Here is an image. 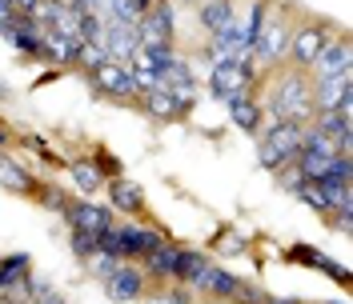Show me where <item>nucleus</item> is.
I'll use <instances>...</instances> for the list:
<instances>
[{
    "instance_id": "obj_21",
    "label": "nucleus",
    "mask_w": 353,
    "mask_h": 304,
    "mask_svg": "<svg viewBox=\"0 0 353 304\" xmlns=\"http://www.w3.org/2000/svg\"><path fill=\"white\" fill-rule=\"evenodd\" d=\"M225 109H229V120H233L241 132H249V136H257V132H261L265 112H261L257 92H237V96H229V100H225Z\"/></svg>"
},
{
    "instance_id": "obj_34",
    "label": "nucleus",
    "mask_w": 353,
    "mask_h": 304,
    "mask_svg": "<svg viewBox=\"0 0 353 304\" xmlns=\"http://www.w3.org/2000/svg\"><path fill=\"white\" fill-rule=\"evenodd\" d=\"M0 301L4 304H32V276L8 284V288H0Z\"/></svg>"
},
{
    "instance_id": "obj_30",
    "label": "nucleus",
    "mask_w": 353,
    "mask_h": 304,
    "mask_svg": "<svg viewBox=\"0 0 353 304\" xmlns=\"http://www.w3.org/2000/svg\"><path fill=\"white\" fill-rule=\"evenodd\" d=\"M117 264H121V261H117L112 252H101V248H97V252H92V257L85 261V268H88V276H92V281L105 284V281L112 276V268H117Z\"/></svg>"
},
{
    "instance_id": "obj_47",
    "label": "nucleus",
    "mask_w": 353,
    "mask_h": 304,
    "mask_svg": "<svg viewBox=\"0 0 353 304\" xmlns=\"http://www.w3.org/2000/svg\"><path fill=\"white\" fill-rule=\"evenodd\" d=\"M213 304H225V301H213Z\"/></svg>"
},
{
    "instance_id": "obj_35",
    "label": "nucleus",
    "mask_w": 353,
    "mask_h": 304,
    "mask_svg": "<svg viewBox=\"0 0 353 304\" xmlns=\"http://www.w3.org/2000/svg\"><path fill=\"white\" fill-rule=\"evenodd\" d=\"M285 261H297V264L317 268V264H321V252H317V248H309V244H293V248H285Z\"/></svg>"
},
{
    "instance_id": "obj_32",
    "label": "nucleus",
    "mask_w": 353,
    "mask_h": 304,
    "mask_svg": "<svg viewBox=\"0 0 353 304\" xmlns=\"http://www.w3.org/2000/svg\"><path fill=\"white\" fill-rule=\"evenodd\" d=\"M68 248H72V257L85 264L92 252H97V237L92 232H81V228H68Z\"/></svg>"
},
{
    "instance_id": "obj_2",
    "label": "nucleus",
    "mask_w": 353,
    "mask_h": 304,
    "mask_svg": "<svg viewBox=\"0 0 353 304\" xmlns=\"http://www.w3.org/2000/svg\"><path fill=\"white\" fill-rule=\"evenodd\" d=\"M289 28H293V8L281 4V0H269L261 32H257V41L249 44V56H253V65L261 68V72H273V68L285 65Z\"/></svg>"
},
{
    "instance_id": "obj_14",
    "label": "nucleus",
    "mask_w": 353,
    "mask_h": 304,
    "mask_svg": "<svg viewBox=\"0 0 353 304\" xmlns=\"http://www.w3.org/2000/svg\"><path fill=\"white\" fill-rule=\"evenodd\" d=\"M105 193H109V208L112 213H121V217L137 220L149 204H145V188L132 180V176H109V184H105Z\"/></svg>"
},
{
    "instance_id": "obj_39",
    "label": "nucleus",
    "mask_w": 353,
    "mask_h": 304,
    "mask_svg": "<svg viewBox=\"0 0 353 304\" xmlns=\"http://www.w3.org/2000/svg\"><path fill=\"white\" fill-rule=\"evenodd\" d=\"M8 144H12V129L0 120V152H8Z\"/></svg>"
},
{
    "instance_id": "obj_12",
    "label": "nucleus",
    "mask_w": 353,
    "mask_h": 304,
    "mask_svg": "<svg viewBox=\"0 0 353 304\" xmlns=\"http://www.w3.org/2000/svg\"><path fill=\"white\" fill-rule=\"evenodd\" d=\"M61 217L68 220V228H81V232H92V237H101L105 228L117 224V213L109 204H97V200H68Z\"/></svg>"
},
{
    "instance_id": "obj_5",
    "label": "nucleus",
    "mask_w": 353,
    "mask_h": 304,
    "mask_svg": "<svg viewBox=\"0 0 353 304\" xmlns=\"http://www.w3.org/2000/svg\"><path fill=\"white\" fill-rule=\"evenodd\" d=\"M261 68L253 65V61H237V65H217L209 68V80H205V88H209V96L213 100H229V96H237V92H257L261 88Z\"/></svg>"
},
{
    "instance_id": "obj_9",
    "label": "nucleus",
    "mask_w": 353,
    "mask_h": 304,
    "mask_svg": "<svg viewBox=\"0 0 353 304\" xmlns=\"http://www.w3.org/2000/svg\"><path fill=\"white\" fill-rule=\"evenodd\" d=\"M149 292H153V284H149V276L141 272L137 261H121L112 268V276L105 281V296L112 304H137V301H145Z\"/></svg>"
},
{
    "instance_id": "obj_24",
    "label": "nucleus",
    "mask_w": 353,
    "mask_h": 304,
    "mask_svg": "<svg viewBox=\"0 0 353 304\" xmlns=\"http://www.w3.org/2000/svg\"><path fill=\"white\" fill-rule=\"evenodd\" d=\"M68 176H72V184H77L85 196H101V188L109 184V173H105V169H101L92 156L72 160V164H68Z\"/></svg>"
},
{
    "instance_id": "obj_36",
    "label": "nucleus",
    "mask_w": 353,
    "mask_h": 304,
    "mask_svg": "<svg viewBox=\"0 0 353 304\" xmlns=\"http://www.w3.org/2000/svg\"><path fill=\"white\" fill-rule=\"evenodd\" d=\"M277 176H281V188H285V193H297V188H305V184H309V180H305L301 173H297L293 164H285V169H281Z\"/></svg>"
},
{
    "instance_id": "obj_26",
    "label": "nucleus",
    "mask_w": 353,
    "mask_h": 304,
    "mask_svg": "<svg viewBox=\"0 0 353 304\" xmlns=\"http://www.w3.org/2000/svg\"><path fill=\"white\" fill-rule=\"evenodd\" d=\"M209 257L201 248H181L176 252V272H173V284H185V288H197V281L209 272Z\"/></svg>"
},
{
    "instance_id": "obj_20",
    "label": "nucleus",
    "mask_w": 353,
    "mask_h": 304,
    "mask_svg": "<svg viewBox=\"0 0 353 304\" xmlns=\"http://www.w3.org/2000/svg\"><path fill=\"white\" fill-rule=\"evenodd\" d=\"M0 32L8 36V44H12L21 56H28V61H44V32L37 28L32 17H21L17 24H8V28H0Z\"/></svg>"
},
{
    "instance_id": "obj_27",
    "label": "nucleus",
    "mask_w": 353,
    "mask_h": 304,
    "mask_svg": "<svg viewBox=\"0 0 353 304\" xmlns=\"http://www.w3.org/2000/svg\"><path fill=\"white\" fill-rule=\"evenodd\" d=\"M176 56H181V52H176V44H153V48H141V52H137V61H132L129 68H137V72H153L157 80H161V72L173 65Z\"/></svg>"
},
{
    "instance_id": "obj_44",
    "label": "nucleus",
    "mask_w": 353,
    "mask_h": 304,
    "mask_svg": "<svg viewBox=\"0 0 353 304\" xmlns=\"http://www.w3.org/2000/svg\"><path fill=\"white\" fill-rule=\"evenodd\" d=\"M132 4H137V12H149V8H153L157 0H132Z\"/></svg>"
},
{
    "instance_id": "obj_45",
    "label": "nucleus",
    "mask_w": 353,
    "mask_h": 304,
    "mask_svg": "<svg viewBox=\"0 0 353 304\" xmlns=\"http://www.w3.org/2000/svg\"><path fill=\"white\" fill-rule=\"evenodd\" d=\"M325 304H345V301H325Z\"/></svg>"
},
{
    "instance_id": "obj_6",
    "label": "nucleus",
    "mask_w": 353,
    "mask_h": 304,
    "mask_svg": "<svg viewBox=\"0 0 353 304\" xmlns=\"http://www.w3.org/2000/svg\"><path fill=\"white\" fill-rule=\"evenodd\" d=\"M169 232H161L153 224H137V220H121V224H112V252H117V261H141V257H149L157 244H165Z\"/></svg>"
},
{
    "instance_id": "obj_41",
    "label": "nucleus",
    "mask_w": 353,
    "mask_h": 304,
    "mask_svg": "<svg viewBox=\"0 0 353 304\" xmlns=\"http://www.w3.org/2000/svg\"><path fill=\"white\" fill-rule=\"evenodd\" d=\"M32 304H68L61 292H48V296H41V301H32Z\"/></svg>"
},
{
    "instance_id": "obj_19",
    "label": "nucleus",
    "mask_w": 353,
    "mask_h": 304,
    "mask_svg": "<svg viewBox=\"0 0 353 304\" xmlns=\"http://www.w3.org/2000/svg\"><path fill=\"white\" fill-rule=\"evenodd\" d=\"M237 284H241V276H237V272H229V268H221V264H209V272H205V276L197 281L193 296L233 304V296H237Z\"/></svg>"
},
{
    "instance_id": "obj_31",
    "label": "nucleus",
    "mask_w": 353,
    "mask_h": 304,
    "mask_svg": "<svg viewBox=\"0 0 353 304\" xmlns=\"http://www.w3.org/2000/svg\"><path fill=\"white\" fill-rule=\"evenodd\" d=\"M37 204H44V208H52V213H65V204H68V196L57 188V184H48V180H41L37 184V196H32Z\"/></svg>"
},
{
    "instance_id": "obj_22",
    "label": "nucleus",
    "mask_w": 353,
    "mask_h": 304,
    "mask_svg": "<svg viewBox=\"0 0 353 304\" xmlns=\"http://www.w3.org/2000/svg\"><path fill=\"white\" fill-rule=\"evenodd\" d=\"M161 88H169V92L185 96V100H197V72H193V61H189L185 52L161 72Z\"/></svg>"
},
{
    "instance_id": "obj_13",
    "label": "nucleus",
    "mask_w": 353,
    "mask_h": 304,
    "mask_svg": "<svg viewBox=\"0 0 353 304\" xmlns=\"http://www.w3.org/2000/svg\"><path fill=\"white\" fill-rule=\"evenodd\" d=\"M345 72H353V41H350V32L341 28V32L317 52V61L309 65V76H345Z\"/></svg>"
},
{
    "instance_id": "obj_42",
    "label": "nucleus",
    "mask_w": 353,
    "mask_h": 304,
    "mask_svg": "<svg viewBox=\"0 0 353 304\" xmlns=\"http://www.w3.org/2000/svg\"><path fill=\"white\" fill-rule=\"evenodd\" d=\"M169 4H173V8H189V12H193V8H197L201 0H169Z\"/></svg>"
},
{
    "instance_id": "obj_29",
    "label": "nucleus",
    "mask_w": 353,
    "mask_h": 304,
    "mask_svg": "<svg viewBox=\"0 0 353 304\" xmlns=\"http://www.w3.org/2000/svg\"><path fill=\"white\" fill-rule=\"evenodd\" d=\"M145 304H197V296H193V288H185V284H161V288H153V292L145 296Z\"/></svg>"
},
{
    "instance_id": "obj_25",
    "label": "nucleus",
    "mask_w": 353,
    "mask_h": 304,
    "mask_svg": "<svg viewBox=\"0 0 353 304\" xmlns=\"http://www.w3.org/2000/svg\"><path fill=\"white\" fill-rule=\"evenodd\" d=\"M81 36L72 32V36H61V32H44V61H52V65L61 68H77V56H81Z\"/></svg>"
},
{
    "instance_id": "obj_40",
    "label": "nucleus",
    "mask_w": 353,
    "mask_h": 304,
    "mask_svg": "<svg viewBox=\"0 0 353 304\" xmlns=\"http://www.w3.org/2000/svg\"><path fill=\"white\" fill-rule=\"evenodd\" d=\"M261 304H301V301H297V296H269V292H265Z\"/></svg>"
},
{
    "instance_id": "obj_46",
    "label": "nucleus",
    "mask_w": 353,
    "mask_h": 304,
    "mask_svg": "<svg viewBox=\"0 0 353 304\" xmlns=\"http://www.w3.org/2000/svg\"><path fill=\"white\" fill-rule=\"evenodd\" d=\"M0 96H4V85H0Z\"/></svg>"
},
{
    "instance_id": "obj_15",
    "label": "nucleus",
    "mask_w": 353,
    "mask_h": 304,
    "mask_svg": "<svg viewBox=\"0 0 353 304\" xmlns=\"http://www.w3.org/2000/svg\"><path fill=\"white\" fill-rule=\"evenodd\" d=\"M137 105H141L145 116H153V120H165V124H169V120H185L197 100H185V96H176V92H169V88H153V92L137 96Z\"/></svg>"
},
{
    "instance_id": "obj_3",
    "label": "nucleus",
    "mask_w": 353,
    "mask_h": 304,
    "mask_svg": "<svg viewBox=\"0 0 353 304\" xmlns=\"http://www.w3.org/2000/svg\"><path fill=\"white\" fill-rule=\"evenodd\" d=\"M309 124H293V120H265L257 132V160L265 173H281L285 164L297 160L301 140H305Z\"/></svg>"
},
{
    "instance_id": "obj_23",
    "label": "nucleus",
    "mask_w": 353,
    "mask_h": 304,
    "mask_svg": "<svg viewBox=\"0 0 353 304\" xmlns=\"http://www.w3.org/2000/svg\"><path fill=\"white\" fill-rule=\"evenodd\" d=\"M37 184H41V180L28 173V169H21L8 152H0V188H4V193L28 196V200H32V196H37Z\"/></svg>"
},
{
    "instance_id": "obj_38",
    "label": "nucleus",
    "mask_w": 353,
    "mask_h": 304,
    "mask_svg": "<svg viewBox=\"0 0 353 304\" xmlns=\"http://www.w3.org/2000/svg\"><path fill=\"white\" fill-rule=\"evenodd\" d=\"M8 4H12V12H21V17H32L41 0H8Z\"/></svg>"
},
{
    "instance_id": "obj_33",
    "label": "nucleus",
    "mask_w": 353,
    "mask_h": 304,
    "mask_svg": "<svg viewBox=\"0 0 353 304\" xmlns=\"http://www.w3.org/2000/svg\"><path fill=\"white\" fill-rule=\"evenodd\" d=\"M105 61H109V52H105V44H85V48H81V56H77V68H81V72L88 76L92 68H101Z\"/></svg>"
},
{
    "instance_id": "obj_16",
    "label": "nucleus",
    "mask_w": 353,
    "mask_h": 304,
    "mask_svg": "<svg viewBox=\"0 0 353 304\" xmlns=\"http://www.w3.org/2000/svg\"><path fill=\"white\" fill-rule=\"evenodd\" d=\"M101 44H105L109 61H117V65H132V61H137V52H141L137 24H117V21H109V24H105V32H101Z\"/></svg>"
},
{
    "instance_id": "obj_43",
    "label": "nucleus",
    "mask_w": 353,
    "mask_h": 304,
    "mask_svg": "<svg viewBox=\"0 0 353 304\" xmlns=\"http://www.w3.org/2000/svg\"><path fill=\"white\" fill-rule=\"evenodd\" d=\"M68 8H77V12H88V4H92V0H65Z\"/></svg>"
},
{
    "instance_id": "obj_1",
    "label": "nucleus",
    "mask_w": 353,
    "mask_h": 304,
    "mask_svg": "<svg viewBox=\"0 0 353 304\" xmlns=\"http://www.w3.org/2000/svg\"><path fill=\"white\" fill-rule=\"evenodd\" d=\"M265 92H257L261 100L265 120H293V124H309L313 120V85H309V72L301 68H273L265 72Z\"/></svg>"
},
{
    "instance_id": "obj_37",
    "label": "nucleus",
    "mask_w": 353,
    "mask_h": 304,
    "mask_svg": "<svg viewBox=\"0 0 353 304\" xmlns=\"http://www.w3.org/2000/svg\"><path fill=\"white\" fill-rule=\"evenodd\" d=\"M21 21V12H12V4L8 0H0V28H8V24Z\"/></svg>"
},
{
    "instance_id": "obj_8",
    "label": "nucleus",
    "mask_w": 353,
    "mask_h": 304,
    "mask_svg": "<svg viewBox=\"0 0 353 304\" xmlns=\"http://www.w3.org/2000/svg\"><path fill=\"white\" fill-rule=\"evenodd\" d=\"M313 85V109L317 112H341L353 120V72L345 76H309Z\"/></svg>"
},
{
    "instance_id": "obj_7",
    "label": "nucleus",
    "mask_w": 353,
    "mask_h": 304,
    "mask_svg": "<svg viewBox=\"0 0 353 304\" xmlns=\"http://www.w3.org/2000/svg\"><path fill=\"white\" fill-rule=\"evenodd\" d=\"M88 88L97 96H105L112 105H137V80H132V68L129 65H117V61H105L101 68L88 72Z\"/></svg>"
},
{
    "instance_id": "obj_17",
    "label": "nucleus",
    "mask_w": 353,
    "mask_h": 304,
    "mask_svg": "<svg viewBox=\"0 0 353 304\" xmlns=\"http://www.w3.org/2000/svg\"><path fill=\"white\" fill-rule=\"evenodd\" d=\"M193 12H197L193 21H197L201 32H205V36H217V32H225L229 24L237 21L241 4H237V0H201Z\"/></svg>"
},
{
    "instance_id": "obj_4",
    "label": "nucleus",
    "mask_w": 353,
    "mask_h": 304,
    "mask_svg": "<svg viewBox=\"0 0 353 304\" xmlns=\"http://www.w3.org/2000/svg\"><path fill=\"white\" fill-rule=\"evenodd\" d=\"M341 28L325 17H293V28H289V44H285V65L309 72V65L317 61V52L337 36Z\"/></svg>"
},
{
    "instance_id": "obj_28",
    "label": "nucleus",
    "mask_w": 353,
    "mask_h": 304,
    "mask_svg": "<svg viewBox=\"0 0 353 304\" xmlns=\"http://www.w3.org/2000/svg\"><path fill=\"white\" fill-rule=\"evenodd\" d=\"M28 276H32V257L28 252L0 257V288H8V284H17V281H28Z\"/></svg>"
},
{
    "instance_id": "obj_11",
    "label": "nucleus",
    "mask_w": 353,
    "mask_h": 304,
    "mask_svg": "<svg viewBox=\"0 0 353 304\" xmlns=\"http://www.w3.org/2000/svg\"><path fill=\"white\" fill-rule=\"evenodd\" d=\"M337 156V144L330 136H321L317 129H305V140H301V152L293 160V169L305 176V180H317V176L330 169V160Z\"/></svg>"
},
{
    "instance_id": "obj_18",
    "label": "nucleus",
    "mask_w": 353,
    "mask_h": 304,
    "mask_svg": "<svg viewBox=\"0 0 353 304\" xmlns=\"http://www.w3.org/2000/svg\"><path fill=\"white\" fill-rule=\"evenodd\" d=\"M176 252H181V244H173V240H165V244H157L149 257H141V272L149 276V284L153 288H161V284H173V272H176Z\"/></svg>"
},
{
    "instance_id": "obj_10",
    "label": "nucleus",
    "mask_w": 353,
    "mask_h": 304,
    "mask_svg": "<svg viewBox=\"0 0 353 304\" xmlns=\"http://www.w3.org/2000/svg\"><path fill=\"white\" fill-rule=\"evenodd\" d=\"M137 36L141 48H153V44H176V8L169 0H157L149 12H141L137 21Z\"/></svg>"
}]
</instances>
